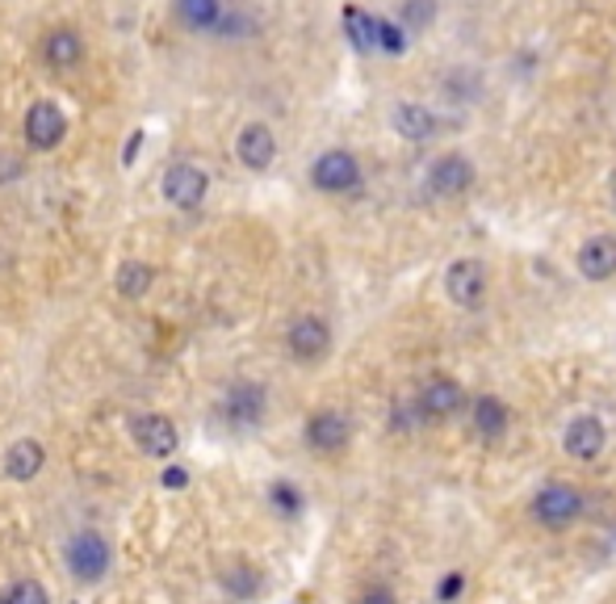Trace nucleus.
I'll list each match as a JSON object with an SVG mask.
<instances>
[{
	"mask_svg": "<svg viewBox=\"0 0 616 604\" xmlns=\"http://www.w3.org/2000/svg\"><path fill=\"white\" fill-rule=\"evenodd\" d=\"M0 604H4V596H0Z\"/></svg>",
	"mask_w": 616,
	"mask_h": 604,
	"instance_id": "nucleus-31",
	"label": "nucleus"
},
{
	"mask_svg": "<svg viewBox=\"0 0 616 604\" xmlns=\"http://www.w3.org/2000/svg\"><path fill=\"white\" fill-rule=\"evenodd\" d=\"M4 604H51V601H47V587L38 584V580H18L4 592Z\"/></svg>",
	"mask_w": 616,
	"mask_h": 604,
	"instance_id": "nucleus-25",
	"label": "nucleus"
},
{
	"mask_svg": "<svg viewBox=\"0 0 616 604\" xmlns=\"http://www.w3.org/2000/svg\"><path fill=\"white\" fill-rule=\"evenodd\" d=\"M68 566H72L75 580L93 584L110 571V542L101 533H75L68 542Z\"/></svg>",
	"mask_w": 616,
	"mask_h": 604,
	"instance_id": "nucleus-8",
	"label": "nucleus"
},
{
	"mask_svg": "<svg viewBox=\"0 0 616 604\" xmlns=\"http://www.w3.org/2000/svg\"><path fill=\"white\" fill-rule=\"evenodd\" d=\"M469 420H474V433L483 441H499L507 433V424H512V412H507V403L499 395H478L474 407H469Z\"/></svg>",
	"mask_w": 616,
	"mask_h": 604,
	"instance_id": "nucleus-19",
	"label": "nucleus"
},
{
	"mask_svg": "<svg viewBox=\"0 0 616 604\" xmlns=\"http://www.w3.org/2000/svg\"><path fill=\"white\" fill-rule=\"evenodd\" d=\"M579 512H583V495L570 483H549L533 500V516L545 528H566L570 521H579Z\"/></svg>",
	"mask_w": 616,
	"mask_h": 604,
	"instance_id": "nucleus-7",
	"label": "nucleus"
},
{
	"mask_svg": "<svg viewBox=\"0 0 616 604\" xmlns=\"http://www.w3.org/2000/svg\"><path fill=\"white\" fill-rule=\"evenodd\" d=\"M131 436H134V445L148 453V457H169L172 450H176V424H172L169 415H160V412H151V415H139L131 424Z\"/></svg>",
	"mask_w": 616,
	"mask_h": 604,
	"instance_id": "nucleus-14",
	"label": "nucleus"
},
{
	"mask_svg": "<svg viewBox=\"0 0 616 604\" xmlns=\"http://www.w3.org/2000/svg\"><path fill=\"white\" fill-rule=\"evenodd\" d=\"M445 294H448V302H457L462 311L483 306V299H486V264L474 261V256H457L445 273Z\"/></svg>",
	"mask_w": 616,
	"mask_h": 604,
	"instance_id": "nucleus-6",
	"label": "nucleus"
},
{
	"mask_svg": "<svg viewBox=\"0 0 616 604\" xmlns=\"http://www.w3.org/2000/svg\"><path fill=\"white\" fill-rule=\"evenodd\" d=\"M185 483H189L185 466H169V471H164V487H185Z\"/></svg>",
	"mask_w": 616,
	"mask_h": 604,
	"instance_id": "nucleus-30",
	"label": "nucleus"
},
{
	"mask_svg": "<svg viewBox=\"0 0 616 604\" xmlns=\"http://www.w3.org/2000/svg\"><path fill=\"white\" fill-rule=\"evenodd\" d=\"M562 445H566V453L575 462H596L599 453H604V445H608V429H604V420H596V415H575L566 424Z\"/></svg>",
	"mask_w": 616,
	"mask_h": 604,
	"instance_id": "nucleus-12",
	"label": "nucleus"
},
{
	"mask_svg": "<svg viewBox=\"0 0 616 604\" xmlns=\"http://www.w3.org/2000/svg\"><path fill=\"white\" fill-rule=\"evenodd\" d=\"M160 189H164V202H172L176 210H198L205 202V193H210V177H205V169H198V164L176 160V164L164 172Z\"/></svg>",
	"mask_w": 616,
	"mask_h": 604,
	"instance_id": "nucleus-4",
	"label": "nucleus"
},
{
	"mask_svg": "<svg viewBox=\"0 0 616 604\" xmlns=\"http://www.w3.org/2000/svg\"><path fill=\"white\" fill-rule=\"evenodd\" d=\"M21 131H26V143L34 151H55L59 143L68 139V113L59 110L55 101H34V105L26 110Z\"/></svg>",
	"mask_w": 616,
	"mask_h": 604,
	"instance_id": "nucleus-5",
	"label": "nucleus"
},
{
	"mask_svg": "<svg viewBox=\"0 0 616 604\" xmlns=\"http://www.w3.org/2000/svg\"><path fill=\"white\" fill-rule=\"evenodd\" d=\"M457 592H462V575H448L436 596H441V604H448V601H457Z\"/></svg>",
	"mask_w": 616,
	"mask_h": 604,
	"instance_id": "nucleus-29",
	"label": "nucleus"
},
{
	"mask_svg": "<svg viewBox=\"0 0 616 604\" xmlns=\"http://www.w3.org/2000/svg\"><path fill=\"white\" fill-rule=\"evenodd\" d=\"M356 604H398V601H394L391 587H370V592H361V601Z\"/></svg>",
	"mask_w": 616,
	"mask_h": 604,
	"instance_id": "nucleus-28",
	"label": "nucleus"
},
{
	"mask_svg": "<svg viewBox=\"0 0 616 604\" xmlns=\"http://www.w3.org/2000/svg\"><path fill=\"white\" fill-rule=\"evenodd\" d=\"M349 436H353V424H349L344 412L323 407V412H315L306 420V445L315 453H340L349 445Z\"/></svg>",
	"mask_w": 616,
	"mask_h": 604,
	"instance_id": "nucleus-13",
	"label": "nucleus"
},
{
	"mask_svg": "<svg viewBox=\"0 0 616 604\" xmlns=\"http://www.w3.org/2000/svg\"><path fill=\"white\" fill-rule=\"evenodd\" d=\"M420 407H424V420L428 424H441V420H453V415L466 407V391L457 378H432L428 386L420 391Z\"/></svg>",
	"mask_w": 616,
	"mask_h": 604,
	"instance_id": "nucleus-11",
	"label": "nucleus"
},
{
	"mask_svg": "<svg viewBox=\"0 0 616 604\" xmlns=\"http://www.w3.org/2000/svg\"><path fill=\"white\" fill-rule=\"evenodd\" d=\"M285 349L302 365H315V361H323L332 353V328H327V320H319V315H299V320L290 323V332H285Z\"/></svg>",
	"mask_w": 616,
	"mask_h": 604,
	"instance_id": "nucleus-3",
	"label": "nucleus"
},
{
	"mask_svg": "<svg viewBox=\"0 0 616 604\" xmlns=\"http://www.w3.org/2000/svg\"><path fill=\"white\" fill-rule=\"evenodd\" d=\"M340 21H344V34H349V42H353V51H361V56L377 51V18L374 13H365L361 4H349V9L340 13Z\"/></svg>",
	"mask_w": 616,
	"mask_h": 604,
	"instance_id": "nucleus-21",
	"label": "nucleus"
},
{
	"mask_svg": "<svg viewBox=\"0 0 616 604\" xmlns=\"http://www.w3.org/2000/svg\"><path fill=\"white\" fill-rule=\"evenodd\" d=\"M155 282V269L148 261H122L118 269V294H127V299H143Z\"/></svg>",
	"mask_w": 616,
	"mask_h": 604,
	"instance_id": "nucleus-22",
	"label": "nucleus"
},
{
	"mask_svg": "<svg viewBox=\"0 0 616 604\" xmlns=\"http://www.w3.org/2000/svg\"><path fill=\"white\" fill-rule=\"evenodd\" d=\"M474 185V164H469V155L462 151H445V155H436L424 172V189H428V198H462L469 193Z\"/></svg>",
	"mask_w": 616,
	"mask_h": 604,
	"instance_id": "nucleus-2",
	"label": "nucleus"
},
{
	"mask_svg": "<svg viewBox=\"0 0 616 604\" xmlns=\"http://www.w3.org/2000/svg\"><path fill=\"white\" fill-rule=\"evenodd\" d=\"M273 504H277L281 512H299L302 495H299L294 487H290V483H277V487H273Z\"/></svg>",
	"mask_w": 616,
	"mask_h": 604,
	"instance_id": "nucleus-27",
	"label": "nucleus"
},
{
	"mask_svg": "<svg viewBox=\"0 0 616 604\" xmlns=\"http://www.w3.org/2000/svg\"><path fill=\"white\" fill-rule=\"evenodd\" d=\"M579 273L587 282H608V278H616V235H592V240H583Z\"/></svg>",
	"mask_w": 616,
	"mask_h": 604,
	"instance_id": "nucleus-17",
	"label": "nucleus"
},
{
	"mask_svg": "<svg viewBox=\"0 0 616 604\" xmlns=\"http://www.w3.org/2000/svg\"><path fill=\"white\" fill-rule=\"evenodd\" d=\"M226 592H235V596H252L256 592V575L248 571V566H235V571H226Z\"/></svg>",
	"mask_w": 616,
	"mask_h": 604,
	"instance_id": "nucleus-26",
	"label": "nucleus"
},
{
	"mask_svg": "<svg viewBox=\"0 0 616 604\" xmlns=\"http://www.w3.org/2000/svg\"><path fill=\"white\" fill-rule=\"evenodd\" d=\"M398 21H403V30H407V34L428 30L432 21H436V0H407V4H403V13H398Z\"/></svg>",
	"mask_w": 616,
	"mask_h": 604,
	"instance_id": "nucleus-24",
	"label": "nucleus"
},
{
	"mask_svg": "<svg viewBox=\"0 0 616 604\" xmlns=\"http://www.w3.org/2000/svg\"><path fill=\"white\" fill-rule=\"evenodd\" d=\"M235 155H240L243 169H252V172L273 169V160H277V134H273V127L248 122V127L235 134Z\"/></svg>",
	"mask_w": 616,
	"mask_h": 604,
	"instance_id": "nucleus-10",
	"label": "nucleus"
},
{
	"mask_svg": "<svg viewBox=\"0 0 616 604\" xmlns=\"http://www.w3.org/2000/svg\"><path fill=\"white\" fill-rule=\"evenodd\" d=\"M311 185H315L319 193H332V198H349V193H356V189L365 185L361 160L344 148H327L323 155H315V164H311Z\"/></svg>",
	"mask_w": 616,
	"mask_h": 604,
	"instance_id": "nucleus-1",
	"label": "nucleus"
},
{
	"mask_svg": "<svg viewBox=\"0 0 616 604\" xmlns=\"http://www.w3.org/2000/svg\"><path fill=\"white\" fill-rule=\"evenodd\" d=\"M407 47H411V34L403 30V21L377 18V51H386V56H403Z\"/></svg>",
	"mask_w": 616,
	"mask_h": 604,
	"instance_id": "nucleus-23",
	"label": "nucleus"
},
{
	"mask_svg": "<svg viewBox=\"0 0 616 604\" xmlns=\"http://www.w3.org/2000/svg\"><path fill=\"white\" fill-rule=\"evenodd\" d=\"M223 415L235 429H256L264 420V386H256V382H235L223 399Z\"/></svg>",
	"mask_w": 616,
	"mask_h": 604,
	"instance_id": "nucleus-15",
	"label": "nucleus"
},
{
	"mask_svg": "<svg viewBox=\"0 0 616 604\" xmlns=\"http://www.w3.org/2000/svg\"><path fill=\"white\" fill-rule=\"evenodd\" d=\"M394 134H403L407 143H432L441 134V113L424 101H398L391 113Z\"/></svg>",
	"mask_w": 616,
	"mask_h": 604,
	"instance_id": "nucleus-9",
	"label": "nucleus"
},
{
	"mask_svg": "<svg viewBox=\"0 0 616 604\" xmlns=\"http://www.w3.org/2000/svg\"><path fill=\"white\" fill-rule=\"evenodd\" d=\"M172 4H176L181 26L193 30V34H219V26L226 18L223 0H172Z\"/></svg>",
	"mask_w": 616,
	"mask_h": 604,
	"instance_id": "nucleus-18",
	"label": "nucleus"
},
{
	"mask_svg": "<svg viewBox=\"0 0 616 604\" xmlns=\"http://www.w3.org/2000/svg\"><path fill=\"white\" fill-rule=\"evenodd\" d=\"M42 59H47V68H55V72L80 68V59H84V38H80V30H72V26L51 30V34L42 38Z\"/></svg>",
	"mask_w": 616,
	"mask_h": 604,
	"instance_id": "nucleus-16",
	"label": "nucleus"
},
{
	"mask_svg": "<svg viewBox=\"0 0 616 604\" xmlns=\"http://www.w3.org/2000/svg\"><path fill=\"white\" fill-rule=\"evenodd\" d=\"M42 462H47V450L38 445L34 436H21V441H13L9 453H4V474L18 479V483H30V479L42 471Z\"/></svg>",
	"mask_w": 616,
	"mask_h": 604,
	"instance_id": "nucleus-20",
	"label": "nucleus"
}]
</instances>
